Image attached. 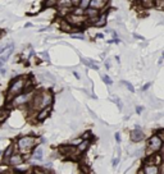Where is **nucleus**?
<instances>
[{"mask_svg":"<svg viewBox=\"0 0 164 174\" xmlns=\"http://www.w3.org/2000/svg\"><path fill=\"white\" fill-rule=\"evenodd\" d=\"M3 33H4V31H0V39H1V36H3Z\"/></svg>","mask_w":164,"mask_h":174,"instance_id":"obj_44","label":"nucleus"},{"mask_svg":"<svg viewBox=\"0 0 164 174\" xmlns=\"http://www.w3.org/2000/svg\"><path fill=\"white\" fill-rule=\"evenodd\" d=\"M98 39H104V35H103V33H98Z\"/></svg>","mask_w":164,"mask_h":174,"instance_id":"obj_38","label":"nucleus"},{"mask_svg":"<svg viewBox=\"0 0 164 174\" xmlns=\"http://www.w3.org/2000/svg\"><path fill=\"white\" fill-rule=\"evenodd\" d=\"M73 76H75V77H76L77 79H80V78H81L80 76H78V73H77V72H75V73H73Z\"/></svg>","mask_w":164,"mask_h":174,"instance_id":"obj_40","label":"nucleus"},{"mask_svg":"<svg viewBox=\"0 0 164 174\" xmlns=\"http://www.w3.org/2000/svg\"><path fill=\"white\" fill-rule=\"evenodd\" d=\"M162 147H163V138L154 133L148 141V150H146V154H148V156L153 155L154 152L160 151Z\"/></svg>","mask_w":164,"mask_h":174,"instance_id":"obj_4","label":"nucleus"},{"mask_svg":"<svg viewBox=\"0 0 164 174\" xmlns=\"http://www.w3.org/2000/svg\"><path fill=\"white\" fill-rule=\"evenodd\" d=\"M108 4H109V0H90L89 7L98 10H103L108 7Z\"/></svg>","mask_w":164,"mask_h":174,"instance_id":"obj_11","label":"nucleus"},{"mask_svg":"<svg viewBox=\"0 0 164 174\" xmlns=\"http://www.w3.org/2000/svg\"><path fill=\"white\" fill-rule=\"evenodd\" d=\"M89 3H90V0H80L78 4H77V7H80L81 9H86V8H89Z\"/></svg>","mask_w":164,"mask_h":174,"instance_id":"obj_20","label":"nucleus"},{"mask_svg":"<svg viewBox=\"0 0 164 174\" xmlns=\"http://www.w3.org/2000/svg\"><path fill=\"white\" fill-rule=\"evenodd\" d=\"M90 113H91V115H92V117H94V118H96V115H95V113H94V112H92V110H90Z\"/></svg>","mask_w":164,"mask_h":174,"instance_id":"obj_42","label":"nucleus"},{"mask_svg":"<svg viewBox=\"0 0 164 174\" xmlns=\"http://www.w3.org/2000/svg\"><path fill=\"white\" fill-rule=\"evenodd\" d=\"M50 113H51V105L50 106H45V108H42L40 110H37L36 112V122H44L47 117L50 115Z\"/></svg>","mask_w":164,"mask_h":174,"instance_id":"obj_10","label":"nucleus"},{"mask_svg":"<svg viewBox=\"0 0 164 174\" xmlns=\"http://www.w3.org/2000/svg\"><path fill=\"white\" fill-rule=\"evenodd\" d=\"M64 18H66V21L68 23H71L73 27H81L83 26V24L87 22V18H86L85 14H75L72 13V12H69V13H67L66 15H64Z\"/></svg>","mask_w":164,"mask_h":174,"instance_id":"obj_5","label":"nucleus"},{"mask_svg":"<svg viewBox=\"0 0 164 174\" xmlns=\"http://www.w3.org/2000/svg\"><path fill=\"white\" fill-rule=\"evenodd\" d=\"M112 36H113L114 39H115V37H117L118 35H117V32H115V31H112Z\"/></svg>","mask_w":164,"mask_h":174,"instance_id":"obj_39","label":"nucleus"},{"mask_svg":"<svg viewBox=\"0 0 164 174\" xmlns=\"http://www.w3.org/2000/svg\"><path fill=\"white\" fill-rule=\"evenodd\" d=\"M40 141H41L42 143H45V142H46V139H45V138H40Z\"/></svg>","mask_w":164,"mask_h":174,"instance_id":"obj_43","label":"nucleus"},{"mask_svg":"<svg viewBox=\"0 0 164 174\" xmlns=\"http://www.w3.org/2000/svg\"><path fill=\"white\" fill-rule=\"evenodd\" d=\"M5 62H7L5 59H4L3 57H0V68H3V67H4V64H5Z\"/></svg>","mask_w":164,"mask_h":174,"instance_id":"obj_32","label":"nucleus"},{"mask_svg":"<svg viewBox=\"0 0 164 174\" xmlns=\"http://www.w3.org/2000/svg\"><path fill=\"white\" fill-rule=\"evenodd\" d=\"M133 37H135V39H137V40H144V37L140 36L139 33H133Z\"/></svg>","mask_w":164,"mask_h":174,"instance_id":"obj_34","label":"nucleus"},{"mask_svg":"<svg viewBox=\"0 0 164 174\" xmlns=\"http://www.w3.org/2000/svg\"><path fill=\"white\" fill-rule=\"evenodd\" d=\"M81 62H82V64H85L87 68H91V69H95V70H98V69H99L98 63H96V62H94V60H91V59L82 58V59H81Z\"/></svg>","mask_w":164,"mask_h":174,"instance_id":"obj_15","label":"nucleus"},{"mask_svg":"<svg viewBox=\"0 0 164 174\" xmlns=\"http://www.w3.org/2000/svg\"><path fill=\"white\" fill-rule=\"evenodd\" d=\"M110 101L115 103V104H117V106H118V109H119V110H122V103H120V100L118 99L117 96H114V95H113V97H110Z\"/></svg>","mask_w":164,"mask_h":174,"instance_id":"obj_24","label":"nucleus"},{"mask_svg":"<svg viewBox=\"0 0 164 174\" xmlns=\"http://www.w3.org/2000/svg\"><path fill=\"white\" fill-rule=\"evenodd\" d=\"M1 154H3V152H1V151H0V156H1Z\"/></svg>","mask_w":164,"mask_h":174,"instance_id":"obj_45","label":"nucleus"},{"mask_svg":"<svg viewBox=\"0 0 164 174\" xmlns=\"http://www.w3.org/2000/svg\"><path fill=\"white\" fill-rule=\"evenodd\" d=\"M95 27H105L106 26V13H100L96 21L92 23Z\"/></svg>","mask_w":164,"mask_h":174,"instance_id":"obj_14","label":"nucleus"},{"mask_svg":"<svg viewBox=\"0 0 164 174\" xmlns=\"http://www.w3.org/2000/svg\"><path fill=\"white\" fill-rule=\"evenodd\" d=\"M145 139V133L141 131V128H135L131 132V141L132 142H141Z\"/></svg>","mask_w":164,"mask_h":174,"instance_id":"obj_13","label":"nucleus"},{"mask_svg":"<svg viewBox=\"0 0 164 174\" xmlns=\"http://www.w3.org/2000/svg\"><path fill=\"white\" fill-rule=\"evenodd\" d=\"M101 79H103V82H104L105 84H108V86H110V84L113 83V79H112L109 76H106V74H103L101 76Z\"/></svg>","mask_w":164,"mask_h":174,"instance_id":"obj_21","label":"nucleus"},{"mask_svg":"<svg viewBox=\"0 0 164 174\" xmlns=\"http://www.w3.org/2000/svg\"><path fill=\"white\" fill-rule=\"evenodd\" d=\"M90 145H91V139L82 138V139H81V142H80L78 145L76 146V148H77V151H78V154H80V155H82V154H85V152L89 150Z\"/></svg>","mask_w":164,"mask_h":174,"instance_id":"obj_12","label":"nucleus"},{"mask_svg":"<svg viewBox=\"0 0 164 174\" xmlns=\"http://www.w3.org/2000/svg\"><path fill=\"white\" fill-rule=\"evenodd\" d=\"M162 63H163V58H160V59H159V62H158V64H159V65H162Z\"/></svg>","mask_w":164,"mask_h":174,"instance_id":"obj_41","label":"nucleus"},{"mask_svg":"<svg viewBox=\"0 0 164 174\" xmlns=\"http://www.w3.org/2000/svg\"><path fill=\"white\" fill-rule=\"evenodd\" d=\"M140 4L144 8H151L153 7V0H140Z\"/></svg>","mask_w":164,"mask_h":174,"instance_id":"obj_23","label":"nucleus"},{"mask_svg":"<svg viewBox=\"0 0 164 174\" xmlns=\"http://www.w3.org/2000/svg\"><path fill=\"white\" fill-rule=\"evenodd\" d=\"M114 137H115V141H117V142L119 143V142H120V133H119V132H117V133L114 134Z\"/></svg>","mask_w":164,"mask_h":174,"instance_id":"obj_31","label":"nucleus"},{"mask_svg":"<svg viewBox=\"0 0 164 174\" xmlns=\"http://www.w3.org/2000/svg\"><path fill=\"white\" fill-rule=\"evenodd\" d=\"M71 37L72 39H78V40H85V36L82 35V33H75V32H72L71 33Z\"/></svg>","mask_w":164,"mask_h":174,"instance_id":"obj_26","label":"nucleus"},{"mask_svg":"<svg viewBox=\"0 0 164 174\" xmlns=\"http://www.w3.org/2000/svg\"><path fill=\"white\" fill-rule=\"evenodd\" d=\"M13 152H14V145H9V146L5 148V151H4L3 154H1L3 158H4V161H5L8 158H9V156L13 154Z\"/></svg>","mask_w":164,"mask_h":174,"instance_id":"obj_17","label":"nucleus"},{"mask_svg":"<svg viewBox=\"0 0 164 174\" xmlns=\"http://www.w3.org/2000/svg\"><path fill=\"white\" fill-rule=\"evenodd\" d=\"M8 114H9V112H8V110H0V123H3L4 120L7 119L8 118Z\"/></svg>","mask_w":164,"mask_h":174,"instance_id":"obj_22","label":"nucleus"},{"mask_svg":"<svg viewBox=\"0 0 164 174\" xmlns=\"http://www.w3.org/2000/svg\"><path fill=\"white\" fill-rule=\"evenodd\" d=\"M42 148L40 146H36V148H33L32 150V159H35V160H42Z\"/></svg>","mask_w":164,"mask_h":174,"instance_id":"obj_16","label":"nucleus"},{"mask_svg":"<svg viewBox=\"0 0 164 174\" xmlns=\"http://www.w3.org/2000/svg\"><path fill=\"white\" fill-rule=\"evenodd\" d=\"M59 152H60V155H62V156H64V158H73V159H77V158L80 156V154H78V151H77L76 146H73V145L60 146Z\"/></svg>","mask_w":164,"mask_h":174,"instance_id":"obj_6","label":"nucleus"},{"mask_svg":"<svg viewBox=\"0 0 164 174\" xmlns=\"http://www.w3.org/2000/svg\"><path fill=\"white\" fill-rule=\"evenodd\" d=\"M71 1H72V4H73V7H77V4H78L80 0H71Z\"/></svg>","mask_w":164,"mask_h":174,"instance_id":"obj_37","label":"nucleus"},{"mask_svg":"<svg viewBox=\"0 0 164 174\" xmlns=\"http://www.w3.org/2000/svg\"><path fill=\"white\" fill-rule=\"evenodd\" d=\"M58 0H44V8H54Z\"/></svg>","mask_w":164,"mask_h":174,"instance_id":"obj_19","label":"nucleus"},{"mask_svg":"<svg viewBox=\"0 0 164 174\" xmlns=\"http://www.w3.org/2000/svg\"><path fill=\"white\" fill-rule=\"evenodd\" d=\"M118 163H119V158H115L114 160H112V165H113V167H117Z\"/></svg>","mask_w":164,"mask_h":174,"instance_id":"obj_30","label":"nucleus"},{"mask_svg":"<svg viewBox=\"0 0 164 174\" xmlns=\"http://www.w3.org/2000/svg\"><path fill=\"white\" fill-rule=\"evenodd\" d=\"M122 84H124V86H126L127 88H128V91H131V92H135V87L132 86V83H129L128 81H122V82H120Z\"/></svg>","mask_w":164,"mask_h":174,"instance_id":"obj_25","label":"nucleus"},{"mask_svg":"<svg viewBox=\"0 0 164 174\" xmlns=\"http://www.w3.org/2000/svg\"><path fill=\"white\" fill-rule=\"evenodd\" d=\"M4 163H7L9 167H17V165H19V164H23L24 163V158H23V155L22 154H19V152H13V154L8 158Z\"/></svg>","mask_w":164,"mask_h":174,"instance_id":"obj_7","label":"nucleus"},{"mask_svg":"<svg viewBox=\"0 0 164 174\" xmlns=\"http://www.w3.org/2000/svg\"><path fill=\"white\" fill-rule=\"evenodd\" d=\"M153 7H155L159 10H162L164 8V0H153Z\"/></svg>","mask_w":164,"mask_h":174,"instance_id":"obj_18","label":"nucleus"},{"mask_svg":"<svg viewBox=\"0 0 164 174\" xmlns=\"http://www.w3.org/2000/svg\"><path fill=\"white\" fill-rule=\"evenodd\" d=\"M91 137H92V133L90 132V131H87V132H85L83 134H82V137H81V138H87V139H91Z\"/></svg>","mask_w":164,"mask_h":174,"instance_id":"obj_27","label":"nucleus"},{"mask_svg":"<svg viewBox=\"0 0 164 174\" xmlns=\"http://www.w3.org/2000/svg\"><path fill=\"white\" fill-rule=\"evenodd\" d=\"M26 78H27V77L17 76L16 78H13V79L10 81L9 88H8V92H7L5 103H9V101H10L16 95H18V94H21V92L24 91V87H26Z\"/></svg>","mask_w":164,"mask_h":174,"instance_id":"obj_1","label":"nucleus"},{"mask_svg":"<svg viewBox=\"0 0 164 174\" xmlns=\"http://www.w3.org/2000/svg\"><path fill=\"white\" fill-rule=\"evenodd\" d=\"M142 110H144V106H136V113L137 114H141Z\"/></svg>","mask_w":164,"mask_h":174,"instance_id":"obj_33","label":"nucleus"},{"mask_svg":"<svg viewBox=\"0 0 164 174\" xmlns=\"http://www.w3.org/2000/svg\"><path fill=\"white\" fill-rule=\"evenodd\" d=\"M139 173H145V174H159V173H160V169H159V167H158V165H155V164L144 163V167H142L141 170H139Z\"/></svg>","mask_w":164,"mask_h":174,"instance_id":"obj_9","label":"nucleus"},{"mask_svg":"<svg viewBox=\"0 0 164 174\" xmlns=\"http://www.w3.org/2000/svg\"><path fill=\"white\" fill-rule=\"evenodd\" d=\"M105 68H106V69H110V62L109 60L105 62Z\"/></svg>","mask_w":164,"mask_h":174,"instance_id":"obj_36","label":"nucleus"},{"mask_svg":"<svg viewBox=\"0 0 164 174\" xmlns=\"http://www.w3.org/2000/svg\"><path fill=\"white\" fill-rule=\"evenodd\" d=\"M33 92L35 91H32V90L23 91V92H21V94L16 95L9 103H10L12 106H17V108L27 106V105L30 104V101H31V99H32V96H33Z\"/></svg>","mask_w":164,"mask_h":174,"instance_id":"obj_3","label":"nucleus"},{"mask_svg":"<svg viewBox=\"0 0 164 174\" xmlns=\"http://www.w3.org/2000/svg\"><path fill=\"white\" fill-rule=\"evenodd\" d=\"M40 57H41L42 59H44V60H46V62H49V60H50V58H49V55H47V53H46V51L41 53V54H40Z\"/></svg>","mask_w":164,"mask_h":174,"instance_id":"obj_28","label":"nucleus"},{"mask_svg":"<svg viewBox=\"0 0 164 174\" xmlns=\"http://www.w3.org/2000/svg\"><path fill=\"white\" fill-rule=\"evenodd\" d=\"M150 86H151V82H149V83H145L144 86L141 87V91L144 92V91H146V90H149V87H150Z\"/></svg>","mask_w":164,"mask_h":174,"instance_id":"obj_29","label":"nucleus"},{"mask_svg":"<svg viewBox=\"0 0 164 174\" xmlns=\"http://www.w3.org/2000/svg\"><path fill=\"white\" fill-rule=\"evenodd\" d=\"M37 146V139L32 136H23L17 141V147L22 154H30Z\"/></svg>","mask_w":164,"mask_h":174,"instance_id":"obj_2","label":"nucleus"},{"mask_svg":"<svg viewBox=\"0 0 164 174\" xmlns=\"http://www.w3.org/2000/svg\"><path fill=\"white\" fill-rule=\"evenodd\" d=\"M40 92H41V105H40V109L53 105L54 96H53V94H51V91H49V90H42Z\"/></svg>","mask_w":164,"mask_h":174,"instance_id":"obj_8","label":"nucleus"},{"mask_svg":"<svg viewBox=\"0 0 164 174\" xmlns=\"http://www.w3.org/2000/svg\"><path fill=\"white\" fill-rule=\"evenodd\" d=\"M81 139H82V138L80 137L78 139H76V141H72V145H73V146H77V145H78V143L81 142Z\"/></svg>","mask_w":164,"mask_h":174,"instance_id":"obj_35","label":"nucleus"}]
</instances>
